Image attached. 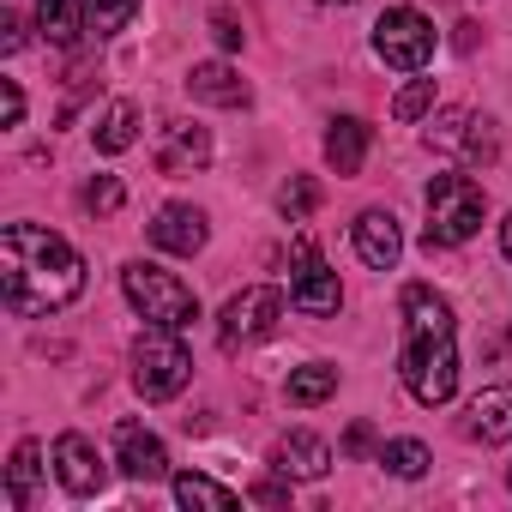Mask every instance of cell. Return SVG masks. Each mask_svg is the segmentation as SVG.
<instances>
[{
  "mask_svg": "<svg viewBox=\"0 0 512 512\" xmlns=\"http://www.w3.org/2000/svg\"><path fill=\"white\" fill-rule=\"evenodd\" d=\"M175 500L181 506H205V512H229L235 506V488H223V482H211L199 470H181L175 476Z\"/></svg>",
  "mask_w": 512,
  "mask_h": 512,
  "instance_id": "22",
  "label": "cell"
},
{
  "mask_svg": "<svg viewBox=\"0 0 512 512\" xmlns=\"http://www.w3.org/2000/svg\"><path fill=\"white\" fill-rule=\"evenodd\" d=\"M314 7H350V0H314Z\"/></svg>",
  "mask_w": 512,
  "mask_h": 512,
  "instance_id": "35",
  "label": "cell"
},
{
  "mask_svg": "<svg viewBox=\"0 0 512 512\" xmlns=\"http://www.w3.org/2000/svg\"><path fill=\"white\" fill-rule=\"evenodd\" d=\"M187 91H193L199 103H217V109H241V103H247V79H241L229 61H199V67L187 73Z\"/></svg>",
  "mask_w": 512,
  "mask_h": 512,
  "instance_id": "17",
  "label": "cell"
},
{
  "mask_svg": "<svg viewBox=\"0 0 512 512\" xmlns=\"http://www.w3.org/2000/svg\"><path fill=\"white\" fill-rule=\"evenodd\" d=\"M79 199H85V211H97V217H109V211H121V181H115V175H91Z\"/></svg>",
  "mask_w": 512,
  "mask_h": 512,
  "instance_id": "27",
  "label": "cell"
},
{
  "mask_svg": "<svg viewBox=\"0 0 512 512\" xmlns=\"http://www.w3.org/2000/svg\"><path fill=\"white\" fill-rule=\"evenodd\" d=\"M422 199H428V247H464L488 217V193L470 175H434Z\"/></svg>",
  "mask_w": 512,
  "mask_h": 512,
  "instance_id": "3",
  "label": "cell"
},
{
  "mask_svg": "<svg viewBox=\"0 0 512 512\" xmlns=\"http://www.w3.org/2000/svg\"><path fill=\"white\" fill-rule=\"evenodd\" d=\"M115 464H121L127 482H163V476H169L163 440H157L151 428H139V422H121V428H115Z\"/></svg>",
  "mask_w": 512,
  "mask_h": 512,
  "instance_id": "11",
  "label": "cell"
},
{
  "mask_svg": "<svg viewBox=\"0 0 512 512\" xmlns=\"http://www.w3.org/2000/svg\"><path fill=\"white\" fill-rule=\"evenodd\" d=\"M133 139H139V109H133V103H109V109L97 115V127H91V145H97L103 157H121Z\"/></svg>",
  "mask_w": 512,
  "mask_h": 512,
  "instance_id": "20",
  "label": "cell"
},
{
  "mask_svg": "<svg viewBox=\"0 0 512 512\" xmlns=\"http://www.w3.org/2000/svg\"><path fill=\"white\" fill-rule=\"evenodd\" d=\"M272 470H278L284 482H320V476L332 470V446H326L320 434H308V428H290V434L272 446Z\"/></svg>",
  "mask_w": 512,
  "mask_h": 512,
  "instance_id": "12",
  "label": "cell"
},
{
  "mask_svg": "<svg viewBox=\"0 0 512 512\" xmlns=\"http://www.w3.org/2000/svg\"><path fill=\"white\" fill-rule=\"evenodd\" d=\"M428 109H434V79H410V85L392 97V115H398V121H422Z\"/></svg>",
  "mask_w": 512,
  "mask_h": 512,
  "instance_id": "26",
  "label": "cell"
},
{
  "mask_svg": "<svg viewBox=\"0 0 512 512\" xmlns=\"http://www.w3.org/2000/svg\"><path fill=\"white\" fill-rule=\"evenodd\" d=\"M253 506H290V488H278V482H260V488H253L247 494Z\"/></svg>",
  "mask_w": 512,
  "mask_h": 512,
  "instance_id": "30",
  "label": "cell"
},
{
  "mask_svg": "<svg viewBox=\"0 0 512 512\" xmlns=\"http://www.w3.org/2000/svg\"><path fill=\"white\" fill-rule=\"evenodd\" d=\"M49 458H55L61 488H67V494H79V500H85V494H97V488H103V476H109V470H103V458H97V446H91L85 434H61Z\"/></svg>",
  "mask_w": 512,
  "mask_h": 512,
  "instance_id": "14",
  "label": "cell"
},
{
  "mask_svg": "<svg viewBox=\"0 0 512 512\" xmlns=\"http://www.w3.org/2000/svg\"><path fill=\"white\" fill-rule=\"evenodd\" d=\"M133 13H139V0H91V37H115V31H127Z\"/></svg>",
  "mask_w": 512,
  "mask_h": 512,
  "instance_id": "25",
  "label": "cell"
},
{
  "mask_svg": "<svg viewBox=\"0 0 512 512\" xmlns=\"http://www.w3.org/2000/svg\"><path fill=\"white\" fill-rule=\"evenodd\" d=\"M278 320H284V290L253 284V290H241V296L223 302V314H217V338H223V350H235V344H260V338L278 332Z\"/></svg>",
  "mask_w": 512,
  "mask_h": 512,
  "instance_id": "7",
  "label": "cell"
},
{
  "mask_svg": "<svg viewBox=\"0 0 512 512\" xmlns=\"http://www.w3.org/2000/svg\"><path fill=\"white\" fill-rule=\"evenodd\" d=\"M464 434H470V440H482V446L512 440V386H488V392H476Z\"/></svg>",
  "mask_w": 512,
  "mask_h": 512,
  "instance_id": "16",
  "label": "cell"
},
{
  "mask_svg": "<svg viewBox=\"0 0 512 512\" xmlns=\"http://www.w3.org/2000/svg\"><path fill=\"white\" fill-rule=\"evenodd\" d=\"M380 464H386L392 476L416 482V476H428V464H434V458H428V446H422V440H386V446H380Z\"/></svg>",
  "mask_w": 512,
  "mask_h": 512,
  "instance_id": "24",
  "label": "cell"
},
{
  "mask_svg": "<svg viewBox=\"0 0 512 512\" xmlns=\"http://www.w3.org/2000/svg\"><path fill=\"white\" fill-rule=\"evenodd\" d=\"M398 380L416 404H446L458 392V344H452V308L446 296H434L428 284L404 290V356H398Z\"/></svg>",
  "mask_w": 512,
  "mask_h": 512,
  "instance_id": "2",
  "label": "cell"
},
{
  "mask_svg": "<svg viewBox=\"0 0 512 512\" xmlns=\"http://www.w3.org/2000/svg\"><path fill=\"white\" fill-rule=\"evenodd\" d=\"M37 476H43V446L37 440H19V452H13V470H7V500L25 512L31 506V488H37Z\"/></svg>",
  "mask_w": 512,
  "mask_h": 512,
  "instance_id": "21",
  "label": "cell"
},
{
  "mask_svg": "<svg viewBox=\"0 0 512 512\" xmlns=\"http://www.w3.org/2000/svg\"><path fill=\"white\" fill-rule=\"evenodd\" d=\"M374 55L398 73H422L434 61V25L416 7H386L374 19Z\"/></svg>",
  "mask_w": 512,
  "mask_h": 512,
  "instance_id": "6",
  "label": "cell"
},
{
  "mask_svg": "<svg viewBox=\"0 0 512 512\" xmlns=\"http://www.w3.org/2000/svg\"><path fill=\"white\" fill-rule=\"evenodd\" d=\"M332 392H338V368L332 362H308V368L290 374V404H302V410L308 404H326Z\"/></svg>",
  "mask_w": 512,
  "mask_h": 512,
  "instance_id": "23",
  "label": "cell"
},
{
  "mask_svg": "<svg viewBox=\"0 0 512 512\" xmlns=\"http://www.w3.org/2000/svg\"><path fill=\"white\" fill-rule=\"evenodd\" d=\"M0 97H7V127H19V121H25V91L7 79V85H0Z\"/></svg>",
  "mask_w": 512,
  "mask_h": 512,
  "instance_id": "31",
  "label": "cell"
},
{
  "mask_svg": "<svg viewBox=\"0 0 512 512\" xmlns=\"http://www.w3.org/2000/svg\"><path fill=\"white\" fill-rule=\"evenodd\" d=\"M350 241H356V253H362V266H374V272H392L398 253H404V229H398V217H392L386 205H368V211L356 217Z\"/></svg>",
  "mask_w": 512,
  "mask_h": 512,
  "instance_id": "10",
  "label": "cell"
},
{
  "mask_svg": "<svg viewBox=\"0 0 512 512\" xmlns=\"http://www.w3.org/2000/svg\"><path fill=\"white\" fill-rule=\"evenodd\" d=\"M500 253H506V260H512V211L500 217Z\"/></svg>",
  "mask_w": 512,
  "mask_h": 512,
  "instance_id": "34",
  "label": "cell"
},
{
  "mask_svg": "<svg viewBox=\"0 0 512 512\" xmlns=\"http://www.w3.org/2000/svg\"><path fill=\"white\" fill-rule=\"evenodd\" d=\"M278 205H284V217H290V223H302V217H308V211L320 205V181H308V175H296V181L284 187V199H278Z\"/></svg>",
  "mask_w": 512,
  "mask_h": 512,
  "instance_id": "28",
  "label": "cell"
},
{
  "mask_svg": "<svg viewBox=\"0 0 512 512\" xmlns=\"http://www.w3.org/2000/svg\"><path fill=\"white\" fill-rule=\"evenodd\" d=\"M79 290H85V260L67 235L43 223H7V235H0V296L19 320L67 308L79 302Z\"/></svg>",
  "mask_w": 512,
  "mask_h": 512,
  "instance_id": "1",
  "label": "cell"
},
{
  "mask_svg": "<svg viewBox=\"0 0 512 512\" xmlns=\"http://www.w3.org/2000/svg\"><path fill=\"white\" fill-rule=\"evenodd\" d=\"M368 121H356V115H338L332 127H326V163L338 169V175H356L362 163H368Z\"/></svg>",
  "mask_w": 512,
  "mask_h": 512,
  "instance_id": "19",
  "label": "cell"
},
{
  "mask_svg": "<svg viewBox=\"0 0 512 512\" xmlns=\"http://www.w3.org/2000/svg\"><path fill=\"white\" fill-rule=\"evenodd\" d=\"M187 380H193V356H187L181 332L175 326H145L139 344H133V386H139V398H151V404L175 398Z\"/></svg>",
  "mask_w": 512,
  "mask_h": 512,
  "instance_id": "5",
  "label": "cell"
},
{
  "mask_svg": "<svg viewBox=\"0 0 512 512\" xmlns=\"http://www.w3.org/2000/svg\"><path fill=\"white\" fill-rule=\"evenodd\" d=\"M211 163V133L193 127V121H169L163 127V145H157V169L163 175H193Z\"/></svg>",
  "mask_w": 512,
  "mask_h": 512,
  "instance_id": "15",
  "label": "cell"
},
{
  "mask_svg": "<svg viewBox=\"0 0 512 512\" xmlns=\"http://www.w3.org/2000/svg\"><path fill=\"white\" fill-rule=\"evenodd\" d=\"M290 308L308 314V320H332V314L344 308V284H338V272L314 260V247H308V241H302V272L290 278Z\"/></svg>",
  "mask_w": 512,
  "mask_h": 512,
  "instance_id": "9",
  "label": "cell"
},
{
  "mask_svg": "<svg viewBox=\"0 0 512 512\" xmlns=\"http://www.w3.org/2000/svg\"><path fill=\"white\" fill-rule=\"evenodd\" d=\"M422 139H428V151L458 157V163H488L494 157V121L476 115V109H440Z\"/></svg>",
  "mask_w": 512,
  "mask_h": 512,
  "instance_id": "8",
  "label": "cell"
},
{
  "mask_svg": "<svg viewBox=\"0 0 512 512\" xmlns=\"http://www.w3.org/2000/svg\"><path fill=\"white\" fill-rule=\"evenodd\" d=\"M205 211L199 205H181V199H169L157 217H151V247H163V253H181V260H193V253L205 247Z\"/></svg>",
  "mask_w": 512,
  "mask_h": 512,
  "instance_id": "13",
  "label": "cell"
},
{
  "mask_svg": "<svg viewBox=\"0 0 512 512\" xmlns=\"http://www.w3.org/2000/svg\"><path fill=\"white\" fill-rule=\"evenodd\" d=\"M121 290H127V302L145 314V326H193L199 320V296L175 278V272H163V266H151V260H133V266H121Z\"/></svg>",
  "mask_w": 512,
  "mask_h": 512,
  "instance_id": "4",
  "label": "cell"
},
{
  "mask_svg": "<svg viewBox=\"0 0 512 512\" xmlns=\"http://www.w3.org/2000/svg\"><path fill=\"white\" fill-rule=\"evenodd\" d=\"M25 49V25L19 19H0V55H19Z\"/></svg>",
  "mask_w": 512,
  "mask_h": 512,
  "instance_id": "29",
  "label": "cell"
},
{
  "mask_svg": "<svg viewBox=\"0 0 512 512\" xmlns=\"http://www.w3.org/2000/svg\"><path fill=\"white\" fill-rule=\"evenodd\" d=\"M211 25H217V43H223V49H241V25H235L229 13H217Z\"/></svg>",
  "mask_w": 512,
  "mask_h": 512,
  "instance_id": "32",
  "label": "cell"
},
{
  "mask_svg": "<svg viewBox=\"0 0 512 512\" xmlns=\"http://www.w3.org/2000/svg\"><path fill=\"white\" fill-rule=\"evenodd\" d=\"M368 446H374V434H368V428H362V422H356V428H350V434H344V452H368Z\"/></svg>",
  "mask_w": 512,
  "mask_h": 512,
  "instance_id": "33",
  "label": "cell"
},
{
  "mask_svg": "<svg viewBox=\"0 0 512 512\" xmlns=\"http://www.w3.org/2000/svg\"><path fill=\"white\" fill-rule=\"evenodd\" d=\"M37 31L55 49H73L91 31V0H37Z\"/></svg>",
  "mask_w": 512,
  "mask_h": 512,
  "instance_id": "18",
  "label": "cell"
}]
</instances>
